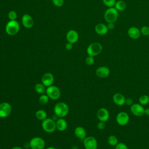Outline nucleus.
<instances>
[{"mask_svg": "<svg viewBox=\"0 0 149 149\" xmlns=\"http://www.w3.org/2000/svg\"><path fill=\"white\" fill-rule=\"evenodd\" d=\"M73 48V44L68 42L66 44H65V49L66 50L70 51Z\"/></svg>", "mask_w": 149, "mask_h": 149, "instance_id": "c9c22d12", "label": "nucleus"}, {"mask_svg": "<svg viewBox=\"0 0 149 149\" xmlns=\"http://www.w3.org/2000/svg\"><path fill=\"white\" fill-rule=\"evenodd\" d=\"M107 143L111 146L115 147L119 142L117 137L115 135H110L107 138Z\"/></svg>", "mask_w": 149, "mask_h": 149, "instance_id": "393cba45", "label": "nucleus"}, {"mask_svg": "<svg viewBox=\"0 0 149 149\" xmlns=\"http://www.w3.org/2000/svg\"><path fill=\"white\" fill-rule=\"evenodd\" d=\"M69 111V108L67 104L63 102L56 103L54 107V112L59 118H64L68 115Z\"/></svg>", "mask_w": 149, "mask_h": 149, "instance_id": "f257e3e1", "label": "nucleus"}, {"mask_svg": "<svg viewBox=\"0 0 149 149\" xmlns=\"http://www.w3.org/2000/svg\"><path fill=\"white\" fill-rule=\"evenodd\" d=\"M79 36L77 31L74 30H69L66 34V38L68 42H70L72 44L76 43L79 40Z\"/></svg>", "mask_w": 149, "mask_h": 149, "instance_id": "4468645a", "label": "nucleus"}, {"mask_svg": "<svg viewBox=\"0 0 149 149\" xmlns=\"http://www.w3.org/2000/svg\"><path fill=\"white\" fill-rule=\"evenodd\" d=\"M54 82V76L52 73L47 72L44 73L41 78V83L46 87H49L53 85Z\"/></svg>", "mask_w": 149, "mask_h": 149, "instance_id": "ddd939ff", "label": "nucleus"}, {"mask_svg": "<svg viewBox=\"0 0 149 149\" xmlns=\"http://www.w3.org/2000/svg\"><path fill=\"white\" fill-rule=\"evenodd\" d=\"M148 38H149V36H148Z\"/></svg>", "mask_w": 149, "mask_h": 149, "instance_id": "a19ab883", "label": "nucleus"}, {"mask_svg": "<svg viewBox=\"0 0 149 149\" xmlns=\"http://www.w3.org/2000/svg\"><path fill=\"white\" fill-rule=\"evenodd\" d=\"M41 127L44 131L47 133H52L56 129V121L52 118H47L42 121Z\"/></svg>", "mask_w": 149, "mask_h": 149, "instance_id": "39448f33", "label": "nucleus"}, {"mask_svg": "<svg viewBox=\"0 0 149 149\" xmlns=\"http://www.w3.org/2000/svg\"><path fill=\"white\" fill-rule=\"evenodd\" d=\"M144 115L146 116H149V108H147L144 109Z\"/></svg>", "mask_w": 149, "mask_h": 149, "instance_id": "4c0bfd02", "label": "nucleus"}, {"mask_svg": "<svg viewBox=\"0 0 149 149\" xmlns=\"http://www.w3.org/2000/svg\"><path fill=\"white\" fill-rule=\"evenodd\" d=\"M104 17L107 23H115L118 18V11L114 8H108L104 12Z\"/></svg>", "mask_w": 149, "mask_h": 149, "instance_id": "7ed1b4c3", "label": "nucleus"}, {"mask_svg": "<svg viewBox=\"0 0 149 149\" xmlns=\"http://www.w3.org/2000/svg\"><path fill=\"white\" fill-rule=\"evenodd\" d=\"M12 106L7 102L0 103V118H5L8 117L12 113Z\"/></svg>", "mask_w": 149, "mask_h": 149, "instance_id": "6e6552de", "label": "nucleus"}, {"mask_svg": "<svg viewBox=\"0 0 149 149\" xmlns=\"http://www.w3.org/2000/svg\"><path fill=\"white\" fill-rule=\"evenodd\" d=\"M127 7L126 3L123 0H118L116 2L114 8L118 11V12H122L124 11Z\"/></svg>", "mask_w": 149, "mask_h": 149, "instance_id": "4be33fe9", "label": "nucleus"}, {"mask_svg": "<svg viewBox=\"0 0 149 149\" xmlns=\"http://www.w3.org/2000/svg\"><path fill=\"white\" fill-rule=\"evenodd\" d=\"M139 104L144 106L149 103V95L146 94H143L140 96L139 98Z\"/></svg>", "mask_w": 149, "mask_h": 149, "instance_id": "a878e982", "label": "nucleus"}, {"mask_svg": "<svg viewBox=\"0 0 149 149\" xmlns=\"http://www.w3.org/2000/svg\"><path fill=\"white\" fill-rule=\"evenodd\" d=\"M141 34L144 36H149V26H143L140 29Z\"/></svg>", "mask_w": 149, "mask_h": 149, "instance_id": "c85d7f7f", "label": "nucleus"}, {"mask_svg": "<svg viewBox=\"0 0 149 149\" xmlns=\"http://www.w3.org/2000/svg\"><path fill=\"white\" fill-rule=\"evenodd\" d=\"M11 149H23V148L20 146H14L12 148H11Z\"/></svg>", "mask_w": 149, "mask_h": 149, "instance_id": "58836bf2", "label": "nucleus"}, {"mask_svg": "<svg viewBox=\"0 0 149 149\" xmlns=\"http://www.w3.org/2000/svg\"><path fill=\"white\" fill-rule=\"evenodd\" d=\"M95 74L99 78H106L110 74V70L107 66H101L95 70Z\"/></svg>", "mask_w": 149, "mask_h": 149, "instance_id": "2eb2a0df", "label": "nucleus"}, {"mask_svg": "<svg viewBox=\"0 0 149 149\" xmlns=\"http://www.w3.org/2000/svg\"><path fill=\"white\" fill-rule=\"evenodd\" d=\"M74 134L75 136L80 140H83L87 137L86 130L82 126L76 127L74 130Z\"/></svg>", "mask_w": 149, "mask_h": 149, "instance_id": "6ab92c4d", "label": "nucleus"}, {"mask_svg": "<svg viewBox=\"0 0 149 149\" xmlns=\"http://www.w3.org/2000/svg\"><path fill=\"white\" fill-rule=\"evenodd\" d=\"M49 100V98L48 97V96L45 93H44V94H41V95L39 97L38 101L40 104L45 105L48 102Z\"/></svg>", "mask_w": 149, "mask_h": 149, "instance_id": "bb28decb", "label": "nucleus"}, {"mask_svg": "<svg viewBox=\"0 0 149 149\" xmlns=\"http://www.w3.org/2000/svg\"><path fill=\"white\" fill-rule=\"evenodd\" d=\"M22 23L25 28L30 29L34 25V20L30 15L26 13L22 16Z\"/></svg>", "mask_w": 149, "mask_h": 149, "instance_id": "dca6fc26", "label": "nucleus"}, {"mask_svg": "<svg viewBox=\"0 0 149 149\" xmlns=\"http://www.w3.org/2000/svg\"><path fill=\"white\" fill-rule=\"evenodd\" d=\"M112 100L115 104L118 106H123L125 104V97L120 93H115L112 96Z\"/></svg>", "mask_w": 149, "mask_h": 149, "instance_id": "a211bd4d", "label": "nucleus"}, {"mask_svg": "<svg viewBox=\"0 0 149 149\" xmlns=\"http://www.w3.org/2000/svg\"><path fill=\"white\" fill-rule=\"evenodd\" d=\"M17 16V13L15 10H10L8 12V17L9 20H16Z\"/></svg>", "mask_w": 149, "mask_h": 149, "instance_id": "c756f323", "label": "nucleus"}, {"mask_svg": "<svg viewBox=\"0 0 149 149\" xmlns=\"http://www.w3.org/2000/svg\"><path fill=\"white\" fill-rule=\"evenodd\" d=\"M108 30L107 26L104 23H98L95 26V31L100 36L105 35Z\"/></svg>", "mask_w": 149, "mask_h": 149, "instance_id": "aec40b11", "label": "nucleus"}, {"mask_svg": "<svg viewBox=\"0 0 149 149\" xmlns=\"http://www.w3.org/2000/svg\"><path fill=\"white\" fill-rule=\"evenodd\" d=\"M133 100L132 98H126V100H125V104L127 106H129L130 107L131 105H132L133 104Z\"/></svg>", "mask_w": 149, "mask_h": 149, "instance_id": "f704fd0d", "label": "nucleus"}, {"mask_svg": "<svg viewBox=\"0 0 149 149\" xmlns=\"http://www.w3.org/2000/svg\"><path fill=\"white\" fill-rule=\"evenodd\" d=\"M45 94L48 96L49 99L57 100L61 97V91L56 86L52 85L46 88Z\"/></svg>", "mask_w": 149, "mask_h": 149, "instance_id": "423d86ee", "label": "nucleus"}, {"mask_svg": "<svg viewBox=\"0 0 149 149\" xmlns=\"http://www.w3.org/2000/svg\"><path fill=\"white\" fill-rule=\"evenodd\" d=\"M56 129L60 132L65 131L68 127V123L63 118H58L56 120Z\"/></svg>", "mask_w": 149, "mask_h": 149, "instance_id": "412c9836", "label": "nucleus"}, {"mask_svg": "<svg viewBox=\"0 0 149 149\" xmlns=\"http://www.w3.org/2000/svg\"><path fill=\"white\" fill-rule=\"evenodd\" d=\"M107 27L108 29V30H113L115 28V24L114 23H108L107 24Z\"/></svg>", "mask_w": 149, "mask_h": 149, "instance_id": "e433bc0d", "label": "nucleus"}, {"mask_svg": "<svg viewBox=\"0 0 149 149\" xmlns=\"http://www.w3.org/2000/svg\"><path fill=\"white\" fill-rule=\"evenodd\" d=\"M102 51V45L98 42L91 43L87 48L86 51L88 55L95 56L98 55Z\"/></svg>", "mask_w": 149, "mask_h": 149, "instance_id": "20e7f679", "label": "nucleus"}, {"mask_svg": "<svg viewBox=\"0 0 149 149\" xmlns=\"http://www.w3.org/2000/svg\"><path fill=\"white\" fill-rule=\"evenodd\" d=\"M45 149H56V148L55 147H47Z\"/></svg>", "mask_w": 149, "mask_h": 149, "instance_id": "ea45409f", "label": "nucleus"}, {"mask_svg": "<svg viewBox=\"0 0 149 149\" xmlns=\"http://www.w3.org/2000/svg\"><path fill=\"white\" fill-rule=\"evenodd\" d=\"M144 106L139 103H134L130 107V110L131 113L136 116L140 117L144 115Z\"/></svg>", "mask_w": 149, "mask_h": 149, "instance_id": "9b49d317", "label": "nucleus"}, {"mask_svg": "<svg viewBox=\"0 0 149 149\" xmlns=\"http://www.w3.org/2000/svg\"><path fill=\"white\" fill-rule=\"evenodd\" d=\"M52 3L56 7H61L64 3V0H52Z\"/></svg>", "mask_w": 149, "mask_h": 149, "instance_id": "473e14b6", "label": "nucleus"}, {"mask_svg": "<svg viewBox=\"0 0 149 149\" xmlns=\"http://www.w3.org/2000/svg\"><path fill=\"white\" fill-rule=\"evenodd\" d=\"M116 2V0H102L103 3L108 8L114 7Z\"/></svg>", "mask_w": 149, "mask_h": 149, "instance_id": "cd10ccee", "label": "nucleus"}, {"mask_svg": "<svg viewBox=\"0 0 149 149\" xmlns=\"http://www.w3.org/2000/svg\"><path fill=\"white\" fill-rule=\"evenodd\" d=\"M129 115L125 111H120L116 115V121L119 126H124L127 125L129 122Z\"/></svg>", "mask_w": 149, "mask_h": 149, "instance_id": "1a4fd4ad", "label": "nucleus"}, {"mask_svg": "<svg viewBox=\"0 0 149 149\" xmlns=\"http://www.w3.org/2000/svg\"><path fill=\"white\" fill-rule=\"evenodd\" d=\"M5 32L9 36H15L18 33L20 30V24L17 21L9 20L5 27Z\"/></svg>", "mask_w": 149, "mask_h": 149, "instance_id": "f03ea898", "label": "nucleus"}, {"mask_svg": "<svg viewBox=\"0 0 149 149\" xmlns=\"http://www.w3.org/2000/svg\"><path fill=\"white\" fill-rule=\"evenodd\" d=\"M46 87L41 83H37L34 86V90L35 91L39 94H42L45 93L46 91Z\"/></svg>", "mask_w": 149, "mask_h": 149, "instance_id": "b1692460", "label": "nucleus"}, {"mask_svg": "<svg viewBox=\"0 0 149 149\" xmlns=\"http://www.w3.org/2000/svg\"><path fill=\"white\" fill-rule=\"evenodd\" d=\"M97 118L99 121L107 122L109 119L110 114L108 110L105 108H101L97 112Z\"/></svg>", "mask_w": 149, "mask_h": 149, "instance_id": "f8f14e48", "label": "nucleus"}, {"mask_svg": "<svg viewBox=\"0 0 149 149\" xmlns=\"http://www.w3.org/2000/svg\"><path fill=\"white\" fill-rule=\"evenodd\" d=\"M35 116L38 120L42 121L47 118V113L43 109H38L36 112Z\"/></svg>", "mask_w": 149, "mask_h": 149, "instance_id": "5701e85b", "label": "nucleus"}, {"mask_svg": "<svg viewBox=\"0 0 149 149\" xmlns=\"http://www.w3.org/2000/svg\"><path fill=\"white\" fill-rule=\"evenodd\" d=\"M97 127L99 130H104L106 127V125L104 122L99 121V122L97 125Z\"/></svg>", "mask_w": 149, "mask_h": 149, "instance_id": "72a5a7b5", "label": "nucleus"}, {"mask_svg": "<svg viewBox=\"0 0 149 149\" xmlns=\"http://www.w3.org/2000/svg\"><path fill=\"white\" fill-rule=\"evenodd\" d=\"M115 149H129V148L125 143L120 142V143H118L115 146Z\"/></svg>", "mask_w": 149, "mask_h": 149, "instance_id": "2f4dec72", "label": "nucleus"}, {"mask_svg": "<svg viewBox=\"0 0 149 149\" xmlns=\"http://www.w3.org/2000/svg\"><path fill=\"white\" fill-rule=\"evenodd\" d=\"M83 141L85 149H97L98 142L94 136H87Z\"/></svg>", "mask_w": 149, "mask_h": 149, "instance_id": "9d476101", "label": "nucleus"}, {"mask_svg": "<svg viewBox=\"0 0 149 149\" xmlns=\"http://www.w3.org/2000/svg\"><path fill=\"white\" fill-rule=\"evenodd\" d=\"M94 62H95L94 58V56H92L88 55V56H87L85 59L86 63L88 66L93 65L94 63Z\"/></svg>", "mask_w": 149, "mask_h": 149, "instance_id": "7c9ffc66", "label": "nucleus"}, {"mask_svg": "<svg viewBox=\"0 0 149 149\" xmlns=\"http://www.w3.org/2000/svg\"><path fill=\"white\" fill-rule=\"evenodd\" d=\"M29 146L31 149H44L45 147V142L42 137H34L29 141Z\"/></svg>", "mask_w": 149, "mask_h": 149, "instance_id": "0eeeda50", "label": "nucleus"}, {"mask_svg": "<svg viewBox=\"0 0 149 149\" xmlns=\"http://www.w3.org/2000/svg\"><path fill=\"white\" fill-rule=\"evenodd\" d=\"M47 1H48V0H47Z\"/></svg>", "mask_w": 149, "mask_h": 149, "instance_id": "79ce46f5", "label": "nucleus"}, {"mask_svg": "<svg viewBox=\"0 0 149 149\" xmlns=\"http://www.w3.org/2000/svg\"><path fill=\"white\" fill-rule=\"evenodd\" d=\"M128 36L133 40H137L140 38L141 36L140 30L135 26H132L129 28L127 30Z\"/></svg>", "mask_w": 149, "mask_h": 149, "instance_id": "f3484780", "label": "nucleus"}]
</instances>
